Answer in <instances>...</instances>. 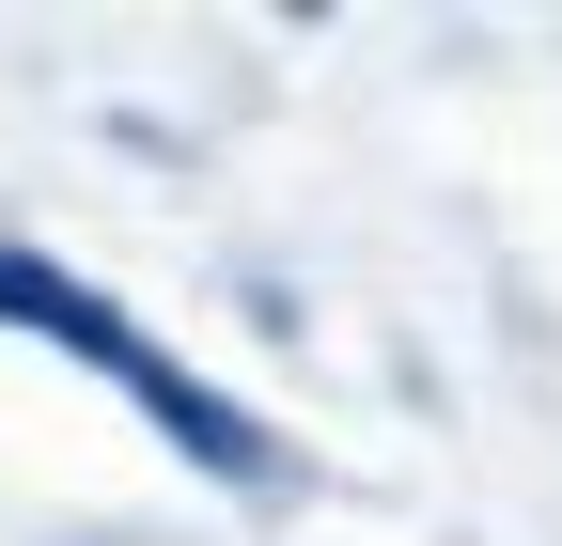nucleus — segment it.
Returning <instances> with one entry per match:
<instances>
[{
    "mask_svg": "<svg viewBox=\"0 0 562 546\" xmlns=\"http://www.w3.org/2000/svg\"><path fill=\"white\" fill-rule=\"evenodd\" d=\"M0 312H16V328H47L63 360H94V375H110V390L140 406V422H157L172 453H203V468H220V485H281V453H266V437H250V422H235V406L203 390L188 360H157V344H140V328H125V312H110L94 282H63V265H32V250H0Z\"/></svg>",
    "mask_w": 562,
    "mask_h": 546,
    "instance_id": "obj_1",
    "label": "nucleus"
}]
</instances>
